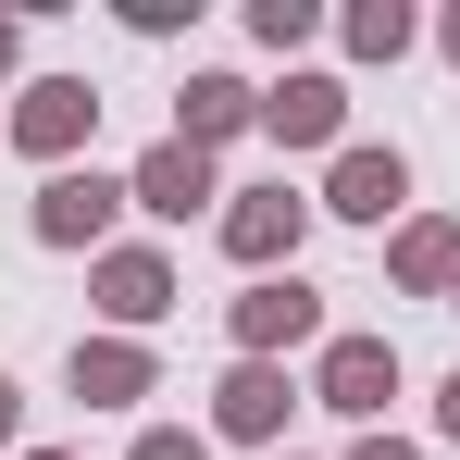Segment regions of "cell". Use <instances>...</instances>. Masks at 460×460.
Masks as SVG:
<instances>
[{"label":"cell","instance_id":"6da1fadb","mask_svg":"<svg viewBox=\"0 0 460 460\" xmlns=\"http://www.w3.org/2000/svg\"><path fill=\"white\" fill-rule=\"evenodd\" d=\"M311 212H323V199H299L287 174H274V187H236L225 199V261H249V287H261V274H299Z\"/></svg>","mask_w":460,"mask_h":460},{"label":"cell","instance_id":"7a4b0ae2","mask_svg":"<svg viewBox=\"0 0 460 460\" xmlns=\"http://www.w3.org/2000/svg\"><path fill=\"white\" fill-rule=\"evenodd\" d=\"M87 137H100V87H87V75H25V87H13V150H25V162L75 174Z\"/></svg>","mask_w":460,"mask_h":460},{"label":"cell","instance_id":"3957f363","mask_svg":"<svg viewBox=\"0 0 460 460\" xmlns=\"http://www.w3.org/2000/svg\"><path fill=\"white\" fill-rule=\"evenodd\" d=\"M112 212H137V199H125V174L75 162V174H50V187H38V212H25V225H38V249H87V261H100V249H112Z\"/></svg>","mask_w":460,"mask_h":460},{"label":"cell","instance_id":"277c9868","mask_svg":"<svg viewBox=\"0 0 460 460\" xmlns=\"http://www.w3.org/2000/svg\"><path fill=\"white\" fill-rule=\"evenodd\" d=\"M311 398L349 411V423L374 436L385 398H398V336H323V349H311Z\"/></svg>","mask_w":460,"mask_h":460},{"label":"cell","instance_id":"5b68a950","mask_svg":"<svg viewBox=\"0 0 460 460\" xmlns=\"http://www.w3.org/2000/svg\"><path fill=\"white\" fill-rule=\"evenodd\" d=\"M225 323H236V361H287V349H323V287H299V274H261V287H249Z\"/></svg>","mask_w":460,"mask_h":460},{"label":"cell","instance_id":"8992f818","mask_svg":"<svg viewBox=\"0 0 460 460\" xmlns=\"http://www.w3.org/2000/svg\"><path fill=\"white\" fill-rule=\"evenodd\" d=\"M125 199H137L150 225H187V212H212L225 187H212V150H187V137H150V150L125 162Z\"/></svg>","mask_w":460,"mask_h":460},{"label":"cell","instance_id":"52a82bcc","mask_svg":"<svg viewBox=\"0 0 460 460\" xmlns=\"http://www.w3.org/2000/svg\"><path fill=\"white\" fill-rule=\"evenodd\" d=\"M287 411H299L287 361H236V374L212 385V436H236V448H261V460H274V436H287Z\"/></svg>","mask_w":460,"mask_h":460},{"label":"cell","instance_id":"ba28073f","mask_svg":"<svg viewBox=\"0 0 460 460\" xmlns=\"http://www.w3.org/2000/svg\"><path fill=\"white\" fill-rule=\"evenodd\" d=\"M87 287H100V311H112V336H150L162 311H174V261H162V249H100Z\"/></svg>","mask_w":460,"mask_h":460},{"label":"cell","instance_id":"9c48e42d","mask_svg":"<svg viewBox=\"0 0 460 460\" xmlns=\"http://www.w3.org/2000/svg\"><path fill=\"white\" fill-rule=\"evenodd\" d=\"M63 385H75L87 411H137V398L162 385V361H150V336H75Z\"/></svg>","mask_w":460,"mask_h":460},{"label":"cell","instance_id":"30bf717a","mask_svg":"<svg viewBox=\"0 0 460 460\" xmlns=\"http://www.w3.org/2000/svg\"><path fill=\"white\" fill-rule=\"evenodd\" d=\"M323 212H336V225H398V212H411V162L398 150H336Z\"/></svg>","mask_w":460,"mask_h":460},{"label":"cell","instance_id":"8fae6325","mask_svg":"<svg viewBox=\"0 0 460 460\" xmlns=\"http://www.w3.org/2000/svg\"><path fill=\"white\" fill-rule=\"evenodd\" d=\"M261 137H274V150H336V137H349V87L336 75H287L261 100Z\"/></svg>","mask_w":460,"mask_h":460},{"label":"cell","instance_id":"7c38bea8","mask_svg":"<svg viewBox=\"0 0 460 460\" xmlns=\"http://www.w3.org/2000/svg\"><path fill=\"white\" fill-rule=\"evenodd\" d=\"M236 125H261V87L249 75H187L174 87V137H187V150H225Z\"/></svg>","mask_w":460,"mask_h":460},{"label":"cell","instance_id":"4fadbf2b","mask_svg":"<svg viewBox=\"0 0 460 460\" xmlns=\"http://www.w3.org/2000/svg\"><path fill=\"white\" fill-rule=\"evenodd\" d=\"M385 274H398L411 299H448V287H460V225H448V212H411L398 249H385Z\"/></svg>","mask_w":460,"mask_h":460},{"label":"cell","instance_id":"5bb4252c","mask_svg":"<svg viewBox=\"0 0 460 460\" xmlns=\"http://www.w3.org/2000/svg\"><path fill=\"white\" fill-rule=\"evenodd\" d=\"M336 38H349V50H361V63H398V50H411V38H423V25H411V0H361V13H349V25H336Z\"/></svg>","mask_w":460,"mask_h":460},{"label":"cell","instance_id":"9a60e30c","mask_svg":"<svg viewBox=\"0 0 460 460\" xmlns=\"http://www.w3.org/2000/svg\"><path fill=\"white\" fill-rule=\"evenodd\" d=\"M249 38H261V50H311L323 13H311V0H249Z\"/></svg>","mask_w":460,"mask_h":460},{"label":"cell","instance_id":"2e32d148","mask_svg":"<svg viewBox=\"0 0 460 460\" xmlns=\"http://www.w3.org/2000/svg\"><path fill=\"white\" fill-rule=\"evenodd\" d=\"M125 460H212V436H199V423H150Z\"/></svg>","mask_w":460,"mask_h":460},{"label":"cell","instance_id":"e0dca14e","mask_svg":"<svg viewBox=\"0 0 460 460\" xmlns=\"http://www.w3.org/2000/svg\"><path fill=\"white\" fill-rule=\"evenodd\" d=\"M349 460H423V448H411V436H385V423H374V436H361Z\"/></svg>","mask_w":460,"mask_h":460},{"label":"cell","instance_id":"ac0fdd59","mask_svg":"<svg viewBox=\"0 0 460 460\" xmlns=\"http://www.w3.org/2000/svg\"><path fill=\"white\" fill-rule=\"evenodd\" d=\"M13 436H25V385L0 374V448H13Z\"/></svg>","mask_w":460,"mask_h":460},{"label":"cell","instance_id":"d6986e66","mask_svg":"<svg viewBox=\"0 0 460 460\" xmlns=\"http://www.w3.org/2000/svg\"><path fill=\"white\" fill-rule=\"evenodd\" d=\"M436 436H448V448H460V374L436 385Z\"/></svg>","mask_w":460,"mask_h":460},{"label":"cell","instance_id":"ffe728a7","mask_svg":"<svg viewBox=\"0 0 460 460\" xmlns=\"http://www.w3.org/2000/svg\"><path fill=\"white\" fill-rule=\"evenodd\" d=\"M13 63H25V25H13V13H0V75H13Z\"/></svg>","mask_w":460,"mask_h":460},{"label":"cell","instance_id":"44dd1931","mask_svg":"<svg viewBox=\"0 0 460 460\" xmlns=\"http://www.w3.org/2000/svg\"><path fill=\"white\" fill-rule=\"evenodd\" d=\"M436 50H448V63H460V13H448V25H436Z\"/></svg>","mask_w":460,"mask_h":460},{"label":"cell","instance_id":"7402d4cb","mask_svg":"<svg viewBox=\"0 0 460 460\" xmlns=\"http://www.w3.org/2000/svg\"><path fill=\"white\" fill-rule=\"evenodd\" d=\"M25 460H75V448H25Z\"/></svg>","mask_w":460,"mask_h":460},{"label":"cell","instance_id":"603a6c76","mask_svg":"<svg viewBox=\"0 0 460 460\" xmlns=\"http://www.w3.org/2000/svg\"><path fill=\"white\" fill-rule=\"evenodd\" d=\"M448 311H460V287H448Z\"/></svg>","mask_w":460,"mask_h":460},{"label":"cell","instance_id":"cb8c5ba5","mask_svg":"<svg viewBox=\"0 0 460 460\" xmlns=\"http://www.w3.org/2000/svg\"><path fill=\"white\" fill-rule=\"evenodd\" d=\"M274 460H287V448H274Z\"/></svg>","mask_w":460,"mask_h":460}]
</instances>
